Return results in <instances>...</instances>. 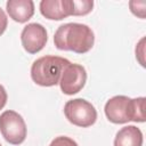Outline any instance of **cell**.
I'll list each match as a JSON object with an SVG mask.
<instances>
[{
	"label": "cell",
	"instance_id": "ba28073f",
	"mask_svg": "<svg viewBox=\"0 0 146 146\" xmlns=\"http://www.w3.org/2000/svg\"><path fill=\"white\" fill-rule=\"evenodd\" d=\"M73 0H42L40 13L43 17L51 21H60L72 16Z\"/></svg>",
	"mask_w": 146,
	"mask_h": 146
},
{
	"label": "cell",
	"instance_id": "4fadbf2b",
	"mask_svg": "<svg viewBox=\"0 0 146 146\" xmlns=\"http://www.w3.org/2000/svg\"><path fill=\"white\" fill-rule=\"evenodd\" d=\"M49 146H79L78 143L75 140H73L70 137L66 136H58L56 137L50 144Z\"/></svg>",
	"mask_w": 146,
	"mask_h": 146
},
{
	"label": "cell",
	"instance_id": "3957f363",
	"mask_svg": "<svg viewBox=\"0 0 146 146\" xmlns=\"http://www.w3.org/2000/svg\"><path fill=\"white\" fill-rule=\"evenodd\" d=\"M71 62L59 56H43L33 62L31 66V78L34 83L41 87H52L58 84L63 70Z\"/></svg>",
	"mask_w": 146,
	"mask_h": 146
},
{
	"label": "cell",
	"instance_id": "e0dca14e",
	"mask_svg": "<svg viewBox=\"0 0 146 146\" xmlns=\"http://www.w3.org/2000/svg\"><path fill=\"white\" fill-rule=\"evenodd\" d=\"M0 146H1V144H0Z\"/></svg>",
	"mask_w": 146,
	"mask_h": 146
},
{
	"label": "cell",
	"instance_id": "5bb4252c",
	"mask_svg": "<svg viewBox=\"0 0 146 146\" xmlns=\"http://www.w3.org/2000/svg\"><path fill=\"white\" fill-rule=\"evenodd\" d=\"M144 42H145V38H143L139 43L136 47V58L139 60V63L141 64V66H145V62H144Z\"/></svg>",
	"mask_w": 146,
	"mask_h": 146
},
{
	"label": "cell",
	"instance_id": "8fae6325",
	"mask_svg": "<svg viewBox=\"0 0 146 146\" xmlns=\"http://www.w3.org/2000/svg\"><path fill=\"white\" fill-rule=\"evenodd\" d=\"M92 0H73V16H84L92 10Z\"/></svg>",
	"mask_w": 146,
	"mask_h": 146
},
{
	"label": "cell",
	"instance_id": "52a82bcc",
	"mask_svg": "<svg viewBox=\"0 0 146 146\" xmlns=\"http://www.w3.org/2000/svg\"><path fill=\"white\" fill-rule=\"evenodd\" d=\"M48 40L47 30L39 23H30L24 26L21 33V41L23 48L29 54H36L41 51Z\"/></svg>",
	"mask_w": 146,
	"mask_h": 146
},
{
	"label": "cell",
	"instance_id": "277c9868",
	"mask_svg": "<svg viewBox=\"0 0 146 146\" xmlns=\"http://www.w3.org/2000/svg\"><path fill=\"white\" fill-rule=\"evenodd\" d=\"M64 114L68 122L81 128H88L97 120L95 106L83 98L67 100L64 106Z\"/></svg>",
	"mask_w": 146,
	"mask_h": 146
},
{
	"label": "cell",
	"instance_id": "9a60e30c",
	"mask_svg": "<svg viewBox=\"0 0 146 146\" xmlns=\"http://www.w3.org/2000/svg\"><path fill=\"white\" fill-rule=\"evenodd\" d=\"M7 25H8V18H7V15H6L5 11L0 8V35L6 31Z\"/></svg>",
	"mask_w": 146,
	"mask_h": 146
},
{
	"label": "cell",
	"instance_id": "7a4b0ae2",
	"mask_svg": "<svg viewBox=\"0 0 146 146\" xmlns=\"http://www.w3.org/2000/svg\"><path fill=\"white\" fill-rule=\"evenodd\" d=\"M107 120L115 124L133 122H145V98H129L117 95L110 98L104 107Z\"/></svg>",
	"mask_w": 146,
	"mask_h": 146
},
{
	"label": "cell",
	"instance_id": "6da1fadb",
	"mask_svg": "<svg viewBox=\"0 0 146 146\" xmlns=\"http://www.w3.org/2000/svg\"><path fill=\"white\" fill-rule=\"evenodd\" d=\"M54 43L59 50L86 54L94 47L95 34L92 30L86 24L66 23L58 26L56 30Z\"/></svg>",
	"mask_w": 146,
	"mask_h": 146
},
{
	"label": "cell",
	"instance_id": "7c38bea8",
	"mask_svg": "<svg viewBox=\"0 0 146 146\" xmlns=\"http://www.w3.org/2000/svg\"><path fill=\"white\" fill-rule=\"evenodd\" d=\"M129 7H130V10L133 15H136L140 18H145V8H146L145 1H136V0L130 1Z\"/></svg>",
	"mask_w": 146,
	"mask_h": 146
},
{
	"label": "cell",
	"instance_id": "30bf717a",
	"mask_svg": "<svg viewBox=\"0 0 146 146\" xmlns=\"http://www.w3.org/2000/svg\"><path fill=\"white\" fill-rule=\"evenodd\" d=\"M114 146H143V132L135 125L123 127L115 135Z\"/></svg>",
	"mask_w": 146,
	"mask_h": 146
},
{
	"label": "cell",
	"instance_id": "5b68a950",
	"mask_svg": "<svg viewBox=\"0 0 146 146\" xmlns=\"http://www.w3.org/2000/svg\"><path fill=\"white\" fill-rule=\"evenodd\" d=\"M0 132L11 145H19L26 138V124L21 114L15 111H5L0 115Z\"/></svg>",
	"mask_w": 146,
	"mask_h": 146
},
{
	"label": "cell",
	"instance_id": "8992f818",
	"mask_svg": "<svg viewBox=\"0 0 146 146\" xmlns=\"http://www.w3.org/2000/svg\"><path fill=\"white\" fill-rule=\"evenodd\" d=\"M87 82L86 68L80 64L70 63L64 70L59 79L60 90L65 95H74L82 90Z\"/></svg>",
	"mask_w": 146,
	"mask_h": 146
},
{
	"label": "cell",
	"instance_id": "9c48e42d",
	"mask_svg": "<svg viewBox=\"0 0 146 146\" xmlns=\"http://www.w3.org/2000/svg\"><path fill=\"white\" fill-rule=\"evenodd\" d=\"M6 9L13 21L25 23L34 14V2L32 0H8Z\"/></svg>",
	"mask_w": 146,
	"mask_h": 146
},
{
	"label": "cell",
	"instance_id": "2e32d148",
	"mask_svg": "<svg viewBox=\"0 0 146 146\" xmlns=\"http://www.w3.org/2000/svg\"><path fill=\"white\" fill-rule=\"evenodd\" d=\"M7 98H8V95H7V91L5 89L3 86L0 84V110H2L7 103Z\"/></svg>",
	"mask_w": 146,
	"mask_h": 146
}]
</instances>
